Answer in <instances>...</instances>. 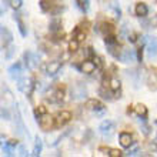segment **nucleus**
<instances>
[{
  "label": "nucleus",
  "instance_id": "aec40b11",
  "mask_svg": "<svg viewBox=\"0 0 157 157\" xmlns=\"http://www.w3.org/2000/svg\"><path fill=\"white\" fill-rule=\"evenodd\" d=\"M78 43H80V41H78L77 39L69 41V52H70V53H76V52H77L78 50Z\"/></svg>",
  "mask_w": 157,
  "mask_h": 157
},
{
  "label": "nucleus",
  "instance_id": "39448f33",
  "mask_svg": "<svg viewBox=\"0 0 157 157\" xmlns=\"http://www.w3.org/2000/svg\"><path fill=\"white\" fill-rule=\"evenodd\" d=\"M39 124H40L41 130H44V132H49L50 128L54 126V119L52 116H49L47 113L46 114H41L40 120H39Z\"/></svg>",
  "mask_w": 157,
  "mask_h": 157
},
{
  "label": "nucleus",
  "instance_id": "ddd939ff",
  "mask_svg": "<svg viewBox=\"0 0 157 157\" xmlns=\"http://www.w3.org/2000/svg\"><path fill=\"white\" fill-rule=\"evenodd\" d=\"M147 83H149L150 89H153V90H157V73H156V71H151V73L149 75Z\"/></svg>",
  "mask_w": 157,
  "mask_h": 157
},
{
  "label": "nucleus",
  "instance_id": "72a5a7b5",
  "mask_svg": "<svg viewBox=\"0 0 157 157\" xmlns=\"http://www.w3.org/2000/svg\"><path fill=\"white\" fill-rule=\"evenodd\" d=\"M2 119L10 120V114H9V112H7V110H6L4 107H2Z\"/></svg>",
  "mask_w": 157,
  "mask_h": 157
},
{
  "label": "nucleus",
  "instance_id": "9d476101",
  "mask_svg": "<svg viewBox=\"0 0 157 157\" xmlns=\"http://www.w3.org/2000/svg\"><path fill=\"white\" fill-rule=\"evenodd\" d=\"M132 143H133V139L130 133H121L120 134V144L123 146L124 149H128Z\"/></svg>",
  "mask_w": 157,
  "mask_h": 157
},
{
  "label": "nucleus",
  "instance_id": "393cba45",
  "mask_svg": "<svg viewBox=\"0 0 157 157\" xmlns=\"http://www.w3.org/2000/svg\"><path fill=\"white\" fill-rule=\"evenodd\" d=\"M59 27H60V21H59L57 19L50 23V30H52V32H56V30H59Z\"/></svg>",
  "mask_w": 157,
  "mask_h": 157
},
{
  "label": "nucleus",
  "instance_id": "423d86ee",
  "mask_svg": "<svg viewBox=\"0 0 157 157\" xmlns=\"http://www.w3.org/2000/svg\"><path fill=\"white\" fill-rule=\"evenodd\" d=\"M25 60H26V66L29 67V69H34L39 64V57L36 54L30 53V52L25 53Z\"/></svg>",
  "mask_w": 157,
  "mask_h": 157
},
{
  "label": "nucleus",
  "instance_id": "bb28decb",
  "mask_svg": "<svg viewBox=\"0 0 157 157\" xmlns=\"http://www.w3.org/2000/svg\"><path fill=\"white\" fill-rule=\"evenodd\" d=\"M10 6H12L14 10H17V9H20L21 6V0H10Z\"/></svg>",
  "mask_w": 157,
  "mask_h": 157
},
{
  "label": "nucleus",
  "instance_id": "f03ea898",
  "mask_svg": "<svg viewBox=\"0 0 157 157\" xmlns=\"http://www.w3.org/2000/svg\"><path fill=\"white\" fill-rule=\"evenodd\" d=\"M143 43L146 44L147 47V53H149V57H157V39H151V37H147L144 36L143 37Z\"/></svg>",
  "mask_w": 157,
  "mask_h": 157
},
{
  "label": "nucleus",
  "instance_id": "f704fd0d",
  "mask_svg": "<svg viewBox=\"0 0 157 157\" xmlns=\"http://www.w3.org/2000/svg\"><path fill=\"white\" fill-rule=\"evenodd\" d=\"M76 39H77L78 41H83V40H84V39H86V34L83 33V32H78V33L76 34Z\"/></svg>",
  "mask_w": 157,
  "mask_h": 157
},
{
  "label": "nucleus",
  "instance_id": "4be33fe9",
  "mask_svg": "<svg viewBox=\"0 0 157 157\" xmlns=\"http://www.w3.org/2000/svg\"><path fill=\"white\" fill-rule=\"evenodd\" d=\"M137 150H139V144H137V143H132V144H130V147H128L127 156H136Z\"/></svg>",
  "mask_w": 157,
  "mask_h": 157
},
{
  "label": "nucleus",
  "instance_id": "7ed1b4c3",
  "mask_svg": "<svg viewBox=\"0 0 157 157\" xmlns=\"http://www.w3.org/2000/svg\"><path fill=\"white\" fill-rule=\"evenodd\" d=\"M70 94H71V100L78 101V100H83L87 96V90H86V87L83 86V84L78 83V84H76L75 87H71Z\"/></svg>",
  "mask_w": 157,
  "mask_h": 157
},
{
  "label": "nucleus",
  "instance_id": "473e14b6",
  "mask_svg": "<svg viewBox=\"0 0 157 157\" xmlns=\"http://www.w3.org/2000/svg\"><path fill=\"white\" fill-rule=\"evenodd\" d=\"M93 62H94V64L99 67V69L103 66V63H101V59H100L99 56H93Z\"/></svg>",
  "mask_w": 157,
  "mask_h": 157
},
{
  "label": "nucleus",
  "instance_id": "b1692460",
  "mask_svg": "<svg viewBox=\"0 0 157 157\" xmlns=\"http://www.w3.org/2000/svg\"><path fill=\"white\" fill-rule=\"evenodd\" d=\"M112 9L114 10V13H116V17L121 16V12H120V7L117 6V2H116V0H113V2H112Z\"/></svg>",
  "mask_w": 157,
  "mask_h": 157
},
{
  "label": "nucleus",
  "instance_id": "dca6fc26",
  "mask_svg": "<svg viewBox=\"0 0 157 157\" xmlns=\"http://www.w3.org/2000/svg\"><path fill=\"white\" fill-rule=\"evenodd\" d=\"M2 39H3L4 43H10L13 39L12 33H10V30L7 29V27H4V26H2Z\"/></svg>",
  "mask_w": 157,
  "mask_h": 157
},
{
  "label": "nucleus",
  "instance_id": "c756f323",
  "mask_svg": "<svg viewBox=\"0 0 157 157\" xmlns=\"http://www.w3.org/2000/svg\"><path fill=\"white\" fill-rule=\"evenodd\" d=\"M40 7H41V10H43V12L49 10V7H50L49 2H47V0H41V2H40Z\"/></svg>",
  "mask_w": 157,
  "mask_h": 157
},
{
  "label": "nucleus",
  "instance_id": "6e6552de",
  "mask_svg": "<svg viewBox=\"0 0 157 157\" xmlns=\"http://www.w3.org/2000/svg\"><path fill=\"white\" fill-rule=\"evenodd\" d=\"M96 67H97V66L94 64V62L87 60V62H83V64L80 66V70H82L83 73H86V75H91V73H94Z\"/></svg>",
  "mask_w": 157,
  "mask_h": 157
},
{
  "label": "nucleus",
  "instance_id": "c85d7f7f",
  "mask_svg": "<svg viewBox=\"0 0 157 157\" xmlns=\"http://www.w3.org/2000/svg\"><path fill=\"white\" fill-rule=\"evenodd\" d=\"M17 25H19V29H20V33L21 36H26V29H25V25H23V21L20 20V19H17Z\"/></svg>",
  "mask_w": 157,
  "mask_h": 157
},
{
  "label": "nucleus",
  "instance_id": "20e7f679",
  "mask_svg": "<svg viewBox=\"0 0 157 157\" xmlns=\"http://www.w3.org/2000/svg\"><path fill=\"white\" fill-rule=\"evenodd\" d=\"M100 133L104 137H112V134L114 133V123L110 120H104L100 124Z\"/></svg>",
  "mask_w": 157,
  "mask_h": 157
},
{
  "label": "nucleus",
  "instance_id": "e433bc0d",
  "mask_svg": "<svg viewBox=\"0 0 157 157\" xmlns=\"http://www.w3.org/2000/svg\"><path fill=\"white\" fill-rule=\"evenodd\" d=\"M127 37H128V40L132 41V43H134V41H136V34H134V33H130Z\"/></svg>",
  "mask_w": 157,
  "mask_h": 157
},
{
  "label": "nucleus",
  "instance_id": "9b49d317",
  "mask_svg": "<svg viewBox=\"0 0 157 157\" xmlns=\"http://www.w3.org/2000/svg\"><path fill=\"white\" fill-rule=\"evenodd\" d=\"M9 75H10V77L14 80V78H19L21 75V66L19 64V63H16V64H13L10 69H9Z\"/></svg>",
  "mask_w": 157,
  "mask_h": 157
},
{
  "label": "nucleus",
  "instance_id": "4468645a",
  "mask_svg": "<svg viewBox=\"0 0 157 157\" xmlns=\"http://www.w3.org/2000/svg\"><path fill=\"white\" fill-rule=\"evenodd\" d=\"M86 106H87V109H91V110H100V109H103L101 103H100V101H97V100H94V99L87 100Z\"/></svg>",
  "mask_w": 157,
  "mask_h": 157
},
{
  "label": "nucleus",
  "instance_id": "a878e982",
  "mask_svg": "<svg viewBox=\"0 0 157 157\" xmlns=\"http://www.w3.org/2000/svg\"><path fill=\"white\" fill-rule=\"evenodd\" d=\"M63 96H64V93H63V90H57L56 93H54V101H60V100H63Z\"/></svg>",
  "mask_w": 157,
  "mask_h": 157
},
{
  "label": "nucleus",
  "instance_id": "412c9836",
  "mask_svg": "<svg viewBox=\"0 0 157 157\" xmlns=\"http://www.w3.org/2000/svg\"><path fill=\"white\" fill-rule=\"evenodd\" d=\"M40 151H41V140L40 139H36V144H34V149H33V156H39L40 154Z\"/></svg>",
  "mask_w": 157,
  "mask_h": 157
},
{
  "label": "nucleus",
  "instance_id": "4c0bfd02",
  "mask_svg": "<svg viewBox=\"0 0 157 157\" xmlns=\"http://www.w3.org/2000/svg\"><path fill=\"white\" fill-rule=\"evenodd\" d=\"M19 151H20V156H27V153H26V149H25V146H20Z\"/></svg>",
  "mask_w": 157,
  "mask_h": 157
},
{
  "label": "nucleus",
  "instance_id": "c9c22d12",
  "mask_svg": "<svg viewBox=\"0 0 157 157\" xmlns=\"http://www.w3.org/2000/svg\"><path fill=\"white\" fill-rule=\"evenodd\" d=\"M141 59H143V50H141V47H140V49L137 50V60L141 62Z\"/></svg>",
  "mask_w": 157,
  "mask_h": 157
},
{
  "label": "nucleus",
  "instance_id": "2f4dec72",
  "mask_svg": "<svg viewBox=\"0 0 157 157\" xmlns=\"http://www.w3.org/2000/svg\"><path fill=\"white\" fill-rule=\"evenodd\" d=\"M40 114H46V107L44 106H39V109L36 110V116L40 119Z\"/></svg>",
  "mask_w": 157,
  "mask_h": 157
},
{
  "label": "nucleus",
  "instance_id": "6ab92c4d",
  "mask_svg": "<svg viewBox=\"0 0 157 157\" xmlns=\"http://www.w3.org/2000/svg\"><path fill=\"white\" fill-rule=\"evenodd\" d=\"M76 3L83 12H87L89 10V4H90V0H76Z\"/></svg>",
  "mask_w": 157,
  "mask_h": 157
},
{
  "label": "nucleus",
  "instance_id": "5701e85b",
  "mask_svg": "<svg viewBox=\"0 0 157 157\" xmlns=\"http://www.w3.org/2000/svg\"><path fill=\"white\" fill-rule=\"evenodd\" d=\"M110 89H112L113 91H119L120 90V80L112 78V80H110Z\"/></svg>",
  "mask_w": 157,
  "mask_h": 157
},
{
  "label": "nucleus",
  "instance_id": "58836bf2",
  "mask_svg": "<svg viewBox=\"0 0 157 157\" xmlns=\"http://www.w3.org/2000/svg\"><path fill=\"white\" fill-rule=\"evenodd\" d=\"M17 144V141L16 140H10V141H9V143H7V146H9V147H14V146H16Z\"/></svg>",
  "mask_w": 157,
  "mask_h": 157
},
{
  "label": "nucleus",
  "instance_id": "2eb2a0df",
  "mask_svg": "<svg viewBox=\"0 0 157 157\" xmlns=\"http://www.w3.org/2000/svg\"><path fill=\"white\" fill-rule=\"evenodd\" d=\"M147 12H149V10H147V6H146L144 3H139L136 6V14L139 17H144L146 14H147Z\"/></svg>",
  "mask_w": 157,
  "mask_h": 157
},
{
  "label": "nucleus",
  "instance_id": "a211bd4d",
  "mask_svg": "<svg viewBox=\"0 0 157 157\" xmlns=\"http://www.w3.org/2000/svg\"><path fill=\"white\" fill-rule=\"evenodd\" d=\"M134 112H136L140 117H146V116H147V109H146L144 104H136Z\"/></svg>",
  "mask_w": 157,
  "mask_h": 157
},
{
  "label": "nucleus",
  "instance_id": "1a4fd4ad",
  "mask_svg": "<svg viewBox=\"0 0 157 157\" xmlns=\"http://www.w3.org/2000/svg\"><path fill=\"white\" fill-rule=\"evenodd\" d=\"M60 69H62V63L60 62H50L49 64H47V75L49 76L57 75Z\"/></svg>",
  "mask_w": 157,
  "mask_h": 157
},
{
  "label": "nucleus",
  "instance_id": "f3484780",
  "mask_svg": "<svg viewBox=\"0 0 157 157\" xmlns=\"http://www.w3.org/2000/svg\"><path fill=\"white\" fill-rule=\"evenodd\" d=\"M3 99H4V101H6V103H9V104H13V103H14L12 91L9 90L7 87H4V89H3Z\"/></svg>",
  "mask_w": 157,
  "mask_h": 157
},
{
  "label": "nucleus",
  "instance_id": "0eeeda50",
  "mask_svg": "<svg viewBox=\"0 0 157 157\" xmlns=\"http://www.w3.org/2000/svg\"><path fill=\"white\" fill-rule=\"evenodd\" d=\"M70 119H71V113L67 112V110H63V112H60L57 114L56 123H57V126H63V124H66L67 121H70Z\"/></svg>",
  "mask_w": 157,
  "mask_h": 157
},
{
  "label": "nucleus",
  "instance_id": "f257e3e1",
  "mask_svg": "<svg viewBox=\"0 0 157 157\" xmlns=\"http://www.w3.org/2000/svg\"><path fill=\"white\" fill-rule=\"evenodd\" d=\"M33 80L30 77H23V78H19V82H17V89L20 91H23V93H26V94H30L32 93V90H33Z\"/></svg>",
  "mask_w": 157,
  "mask_h": 157
},
{
  "label": "nucleus",
  "instance_id": "f8f14e48",
  "mask_svg": "<svg viewBox=\"0 0 157 157\" xmlns=\"http://www.w3.org/2000/svg\"><path fill=\"white\" fill-rule=\"evenodd\" d=\"M133 57H134V52L133 50H124L121 56H120V60L123 63H130L133 60Z\"/></svg>",
  "mask_w": 157,
  "mask_h": 157
},
{
  "label": "nucleus",
  "instance_id": "7c9ffc66",
  "mask_svg": "<svg viewBox=\"0 0 157 157\" xmlns=\"http://www.w3.org/2000/svg\"><path fill=\"white\" fill-rule=\"evenodd\" d=\"M109 156H110V157H120V156H121V151H120V150L113 149V150H110V151H109Z\"/></svg>",
  "mask_w": 157,
  "mask_h": 157
},
{
  "label": "nucleus",
  "instance_id": "cd10ccee",
  "mask_svg": "<svg viewBox=\"0 0 157 157\" xmlns=\"http://www.w3.org/2000/svg\"><path fill=\"white\" fill-rule=\"evenodd\" d=\"M14 52H16V49H14L13 46H10V47L7 49V53H6V59H7V60H10V59L13 57V54H14Z\"/></svg>",
  "mask_w": 157,
  "mask_h": 157
}]
</instances>
